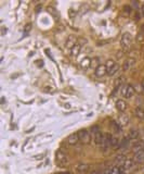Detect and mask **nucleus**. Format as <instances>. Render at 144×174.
<instances>
[{
    "instance_id": "nucleus-28",
    "label": "nucleus",
    "mask_w": 144,
    "mask_h": 174,
    "mask_svg": "<svg viewBox=\"0 0 144 174\" xmlns=\"http://www.w3.org/2000/svg\"><path fill=\"white\" fill-rule=\"evenodd\" d=\"M142 84H143V86H144V80H143V82H142Z\"/></svg>"
},
{
    "instance_id": "nucleus-8",
    "label": "nucleus",
    "mask_w": 144,
    "mask_h": 174,
    "mask_svg": "<svg viewBox=\"0 0 144 174\" xmlns=\"http://www.w3.org/2000/svg\"><path fill=\"white\" fill-rule=\"evenodd\" d=\"M93 139H94V143L96 145H103V144H105V143H106V142H105V137L102 134H101L100 132H96V133H94Z\"/></svg>"
},
{
    "instance_id": "nucleus-15",
    "label": "nucleus",
    "mask_w": 144,
    "mask_h": 174,
    "mask_svg": "<svg viewBox=\"0 0 144 174\" xmlns=\"http://www.w3.org/2000/svg\"><path fill=\"white\" fill-rule=\"evenodd\" d=\"M132 149H133L134 152H137V151H140V150H144V144L143 143H135V144L132 146Z\"/></svg>"
},
{
    "instance_id": "nucleus-24",
    "label": "nucleus",
    "mask_w": 144,
    "mask_h": 174,
    "mask_svg": "<svg viewBox=\"0 0 144 174\" xmlns=\"http://www.w3.org/2000/svg\"><path fill=\"white\" fill-rule=\"evenodd\" d=\"M127 122H128V119H127V118H124V116H121V118H120V123H119V124L126 125V124H127Z\"/></svg>"
},
{
    "instance_id": "nucleus-2",
    "label": "nucleus",
    "mask_w": 144,
    "mask_h": 174,
    "mask_svg": "<svg viewBox=\"0 0 144 174\" xmlns=\"http://www.w3.org/2000/svg\"><path fill=\"white\" fill-rule=\"evenodd\" d=\"M78 137H79V142L84 143V144H89L91 142V135H90V132L87 131V129H81L78 133Z\"/></svg>"
},
{
    "instance_id": "nucleus-27",
    "label": "nucleus",
    "mask_w": 144,
    "mask_h": 174,
    "mask_svg": "<svg viewBox=\"0 0 144 174\" xmlns=\"http://www.w3.org/2000/svg\"><path fill=\"white\" fill-rule=\"evenodd\" d=\"M142 12H143V14H144V5L142 7Z\"/></svg>"
},
{
    "instance_id": "nucleus-19",
    "label": "nucleus",
    "mask_w": 144,
    "mask_h": 174,
    "mask_svg": "<svg viewBox=\"0 0 144 174\" xmlns=\"http://www.w3.org/2000/svg\"><path fill=\"white\" fill-rule=\"evenodd\" d=\"M90 63H91V61H90L89 58H84V59H82V61L80 62V65H81V68L87 69V68H89Z\"/></svg>"
},
{
    "instance_id": "nucleus-23",
    "label": "nucleus",
    "mask_w": 144,
    "mask_h": 174,
    "mask_svg": "<svg viewBox=\"0 0 144 174\" xmlns=\"http://www.w3.org/2000/svg\"><path fill=\"white\" fill-rule=\"evenodd\" d=\"M112 127L115 129V132H117V133H119L120 129H121V126H120L118 123H116V122H112Z\"/></svg>"
},
{
    "instance_id": "nucleus-18",
    "label": "nucleus",
    "mask_w": 144,
    "mask_h": 174,
    "mask_svg": "<svg viewBox=\"0 0 144 174\" xmlns=\"http://www.w3.org/2000/svg\"><path fill=\"white\" fill-rule=\"evenodd\" d=\"M80 49H81V46L78 45V44H76V45L73 47V49L70 50V53L73 56H77L80 52Z\"/></svg>"
},
{
    "instance_id": "nucleus-4",
    "label": "nucleus",
    "mask_w": 144,
    "mask_h": 174,
    "mask_svg": "<svg viewBox=\"0 0 144 174\" xmlns=\"http://www.w3.org/2000/svg\"><path fill=\"white\" fill-rule=\"evenodd\" d=\"M56 163L59 164L60 167H65L66 164L68 163V158H67V156L64 154V152H62V151H59L58 154H56Z\"/></svg>"
},
{
    "instance_id": "nucleus-21",
    "label": "nucleus",
    "mask_w": 144,
    "mask_h": 174,
    "mask_svg": "<svg viewBox=\"0 0 144 174\" xmlns=\"http://www.w3.org/2000/svg\"><path fill=\"white\" fill-rule=\"evenodd\" d=\"M139 137V132L137 131V129H132V131H130L129 133V138L130 139H137Z\"/></svg>"
},
{
    "instance_id": "nucleus-10",
    "label": "nucleus",
    "mask_w": 144,
    "mask_h": 174,
    "mask_svg": "<svg viewBox=\"0 0 144 174\" xmlns=\"http://www.w3.org/2000/svg\"><path fill=\"white\" fill-rule=\"evenodd\" d=\"M116 108H117V110H118L119 112H124V111H126V109H127V104H126V101L123 99L117 100V102H116Z\"/></svg>"
},
{
    "instance_id": "nucleus-6",
    "label": "nucleus",
    "mask_w": 144,
    "mask_h": 174,
    "mask_svg": "<svg viewBox=\"0 0 144 174\" xmlns=\"http://www.w3.org/2000/svg\"><path fill=\"white\" fill-rule=\"evenodd\" d=\"M105 74H107V68H106V65L104 64H101L99 65L96 70H95V75L98 76V77H103Z\"/></svg>"
},
{
    "instance_id": "nucleus-3",
    "label": "nucleus",
    "mask_w": 144,
    "mask_h": 174,
    "mask_svg": "<svg viewBox=\"0 0 144 174\" xmlns=\"http://www.w3.org/2000/svg\"><path fill=\"white\" fill-rule=\"evenodd\" d=\"M106 68H107V74L112 76V75H115L118 72L119 65L117 64V63H115L114 61L109 60V62H107V64H106Z\"/></svg>"
},
{
    "instance_id": "nucleus-11",
    "label": "nucleus",
    "mask_w": 144,
    "mask_h": 174,
    "mask_svg": "<svg viewBox=\"0 0 144 174\" xmlns=\"http://www.w3.org/2000/svg\"><path fill=\"white\" fill-rule=\"evenodd\" d=\"M79 142V137H78V134L77 133H74V134H70L68 137H67V143L70 145H76Z\"/></svg>"
},
{
    "instance_id": "nucleus-7",
    "label": "nucleus",
    "mask_w": 144,
    "mask_h": 174,
    "mask_svg": "<svg viewBox=\"0 0 144 174\" xmlns=\"http://www.w3.org/2000/svg\"><path fill=\"white\" fill-rule=\"evenodd\" d=\"M134 65H135V59L133 58H130V59H127L125 61L124 64V71H129V70L133 69Z\"/></svg>"
},
{
    "instance_id": "nucleus-22",
    "label": "nucleus",
    "mask_w": 144,
    "mask_h": 174,
    "mask_svg": "<svg viewBox=\"0 0 144 174\" xmlns=\"http://www.w3.org/2000/svg\"><path fill=\"white\" fill-rule=\"evenodd\" d=\"M125 79L123 77V76H120V77H118L117 80H116V82H115V86H116V88H118V87H120L121 85H123V83H124Z\"/></svg>"
},
{
    "instance_id": "nucleus-16",
    "label": "nucleus",
    "mask_w": 144,
    "mask_h": 174,
    "mask_svg": "<svg viewBox=\"0 0 144 174\" xmlns=\"http://www.w3.org/2000/svg\"><path fill=\"white\" fill-rule=\"evenodd\" d=\"M126 160H127V158L125 157L124 154H119V156H117V157H116V163L123 167L124 163L126 162Z\"/></svg>"
},
{
    "instance_id": "nucleus-17",
    "label": "nucleus",
    "mask_w": 144,
    "mask_h": 174,
    "mask_svg": "<svg viewBox=\"0 0 144 174\" xmlns=\"http://www.w3.org/2000/svg\"><path fill=\"white\" fill-rule=\"evenodd\" d=\"M134 113H135V116L140 120H144V110L141 109V108H137L135 111H134Z\"/></svg>"
},
{
    "instance_id": "nucleus-9",
    "label": "nucleus",
    "mask_w": 144,
    "mask_h": 174,
    "mask_svg": "<svg viewBox=\"0 0 144 174\" xmlns=\"http://www.w3.org/2000/svg\"><path fill=\"white\" fill-rule=\"evenodd\" d=\"M133 160L137 163H142V162H144V150H140V151L134 152Z\"/></svg>"
},
{
    "instance_id": "nucleus-5",
    "label": "nucleus",
    "mask_w": 144,
    "mask_h": 174,
    "mask_svg": "<svg viewBox=\"0 0 144 174\" xmlns=\"http://www.w3.org/2000/svg\"><path fill=\"white\" fill-rule=\"evenodd\" d=\"M134 95V89L132 86H123L121 87V96L127 98V99H130L132 98Z\"/></svg>"
},
{
    "instance_id": "nucleus-1",
    "label": "nucleus",
    "mask_w": 144,
    "mask_h": 174,
    "mask_svg": "<svg viewBox=\"0 0 144 174\" xmlns=\"http://www.w3.org/2000/svg\"><path fill=\"white\" fill-rule=\"evenodd\" d=\"M131 44H132V36L129 33H125L123 36H121V39H120V46L121 48L125 50L129 49L131 47Z\"/></svg>"
},
{
    "instance_id": "nucleus-14",
    "label": "nucleus",
    "mask_w": 144,
    "mask_h": 174,
    "mask_svg": "<svg viewBox=\"0 0 144 174\" xmlns=\"http://www.w3.org/2000/svg\"><path fill=\"white\" fill-rule=\"evenodd\" d=\"M75 45H76V39H75L74 37H70L68 39L66 40V45H65V47H66V49L72 50Z\"/></svg>"
},
{
    "instance_id": "nucleus-25",
    "label": "nucleus",
    "mask_w": 144,
    "mask_h": 174,
    "mask_svg": "<svg viewBox=\"0 0 144 174\" xmlns=\"http://www.w3.org/2000/svg\"><path fill=\"white\" fill-rule=\"evenodd\" d=\"M5 32H7L5 27V26H2V30H1V34H2V36H5Z\"/></svg>"
},
{
    "instance_id": "nucleus-13",
    "label": "nucleus",
    "mask_w": 144,
    "mask_h": 174,
    "mask_svg": "<svg viewBox=\"0 0 144 174\" xmlns=\"http://www.w3.org/2000/svg\"><path fill=\"white\" fill-rule=\"evenodd\" d=\"M134 165H135V161H134V160H131V159H127L126 160V162H125L124 163V165H123V167H124L125 169L127 170V171H128V170H132L134 168Z\"/></svg>"
},
{
    "instance_id": "nucleus-20",
    "label": "nucleus",
    "mask_w": 144,
    "mask_h": 174,
    "mask_svg": "<svg viewBox=\"0 0 144 174\" xmlns=\"http://www.w3.org/2000/svg\"><path fill=\"white\" fill-rule=\"evenodd\" d=\"M109 172V174H120V167H111Z\"/></svg>"
},
{
    "instance_id": "nucleus-12",
    "label": "nucleus",
    "mask_w": 144,
    "mask_h": 174,
    "mask_svg": "<svg viewBox=\"0 0 144 174\" xmlns=\"http://www.w3.org/2000/svg\"><path fill=\"white\" fill-rule=\"evenodd\" d=\"M89 170V165L88 164H84V163H80L76 167V172L79 174H84L86 173L87 171Z\"/></svg>"
},
{
    "instance_id": "nucleus-26",
    "label": "nucleus",
    "mask_w": 144,
    "mask_h": 174,
    "mask_svg": "<svg viewBox=\"0 0 144 174\" xmlns=\"http://www.w3.org/2000/svg\"><path fill=\"white\" fill-rule=\"evenodd\" d=\"M92 174H104V172H103V171H95V172H93Z\"/></svg>"
}]
</instances>
